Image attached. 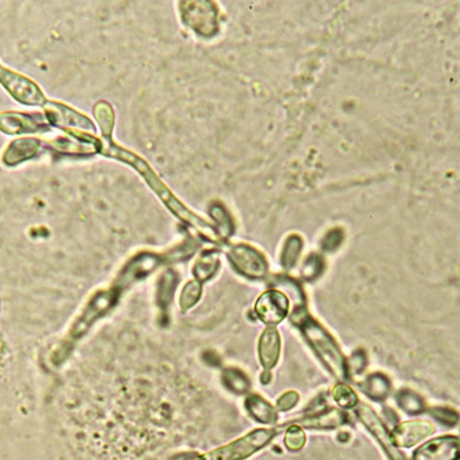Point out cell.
Segmentation results:
<instances>
[{
  "instance_id": "cell-12",
  "label": "cell",
  "mask_w": 460,
  "mask_h": 460,
  "mask_svg": "<svg viewBox=\"0 0 460 460\" xmlns=\"http://www.w3.org/2000/svg\"><path fill=\"white\" fill-rule=\"evenodd\" d=\"M279 354H280V338L277 331L273 327H270L262 334L259 342V357L262 365L266 369L273 368L277 364Z\"/></svg>"
},
{
  "instance_id": "cell-11",
  "label": "cell",
  "mask_w": 460,
  "mask_h": 460,
  "mask_svg": "<svg viewBox=\"0 0 460 460\" xmlns=\"http://www.w3.org/2000/svg\"><path fill=\"white\" fill-rule=\"evenodd\" d=\"M459 457V447L455 440H434L416 452V460H454Z\"/></svg>"
},
{
  "instance_id": "cell-14",
  "label": "cell",
  "mask_w": 460,
  "mask_h": 460,
  "mask_svg": "<svg viewBox=\"0 0 460 460\" xmlns=\"http://www.w3.org/2000/svg\"><path fill=\"white\" fill-rule=\"evenodd\" d=\"M220 263L215 254H204L194 266V276L200 282H204L215 275Z\"/></svg>"
},
{
  "instance_id": "cell-18",
  "label": "cell",
  "mask_w": 460,
  "mask_h": 460,
  "mask_svg": "<svg viewBox=\"0 0 460 460\" xmlns=\"http://www.w3.org/2000/svg\"><path fill=\"white\" fill-rule=\"evenodd\" d=\"M225 382L230 383V390L233 392H244L248 389V379L240 371H227L225 372Z\"/></svg>"
},
{
  "instance_id": "cell-13",
  "label": "cell",
  "mask_w": 460,
  "mask_h": 460,
  "mask_svg": "<svg viewBox=\"0 0 460 460\" xmlns=\"http://www.w3.org/2000/svg\"><path fill=\"white\" fill-rule=\"evenodd\" d=\"M159 262H160V259L155 254L139 255L128 265V268L123 273V279L125 280V283L139 279V277L148 275L151 270H153L159 265Z\"/></svg>"
},
{
  "instance_id": "cell-3",
  "label": "cell",
  "mask_w": 460,
  "mask_h": 460,
  "mask_svg": "<svg viewBox=\"0 0 460 460\" xmlns=\"http://www.w3.org/2000/svg\"><path fill=\"white\" fill-rule=\"evenodd\" d=\"M0 83L13 95L14 100H17L24 105L43 107L47 104L43 91L36 86V83H33L32 80L26 79L22 75L14 73L1 66H0Z\"/></svg>"
},
{
  "instance_id": "cell-16",
  "label": "cell",
  "mask_w": 460,
  "mask_h": 460,
  "mask_svg": "<svg viewBox=\"0 0 460 460\" xmlns=\"http://www.w3.org/2000/svg\"><path fill=\"white\" fill-rule=\"evenodd\" d=\"M94 114H95V117L100 123L102 134L105 135L107 139H109L111 134H112V127H114V115H112L111 107L105 102H101L95 107Z\"/></svg>"
},
{
  "instance_id": "cell-5",
  "label": "cell",
  "mask_w": 460,
  "mask_h": 460,
  "mask_svg": "<svg viewBox=\"0 0 460 460\" xmlns=\"http://www.w3.org/2000/svg\"><path fill=\"white\" fill-rule=\"evenodd\" d=\"M185 22L190 25L196 32L210 36L217 29V10L207 1L185 3Z\"/></svg>"
},
{
  "instance_id": "cell-4",
  "label": "cell",
  "mask_w": 460,
  "mask_h": 460,
  "mask_svg": "<svg viewBox=\"0 0 460 460\" xmlns=\"http://www.w3.org/2000/svg\"><path fill=\"white\" fill-rule=\"evenodd\" d=\"M230 262L244 276L261 279L268 272L265 256L250 245H236L230 250Z\"/></svg>"
},
{
  "instance_id": "cell-17",
  "label": "cell",
  "mask_w": 460,
  "mask_h": 460,
  "mask_svg": "<svg viewBox=\"0 0 460 460\" xmlns=\"http://www.w3.org/2000/svg\"><path fill=\"white\" fill-rule=\"evenodd\" d=\"M300 248H302V241L299 237L293 236L289 238V241L286 245V250H284V258H283V263L284 266H292L295 263V261L298 259L299 256V252H300Z\"/></svg>"
},
{
  "instance_id": "cell-1",
  "label": "cell",
  "mask_w": 460,
  "mask_h": 460,
  "mask_svg": "<svg viewBox=\"0 0 460 460\" xmlns=\"http://www.w3.org/2000/svg\"><path fill=\"white\" fill-rule=\"evenodd\" d=\"M104 152H108L109 156H114L116 159H120L123 162H127L130 164H132L139 173L142 174V176L148 181V183L153 187V190L162 197V200L167 204L169 208H171L174 211V214H176L181 220H183L185 222H187L189 225L197 228L204 233H207V236H210L211 238H214V230L207 225L203 220H200L199 217H196L194 214H192L189 210H186V207H183L173 194L171 192L160 182V179L155 175V173L151 170V167L144 162L141 160L139 158H137L135 155L124 151V149H120L118 146H111V148H107L104 149Z\"/></svg>"
},
{
  "instance_id": "cell-7",
  "label": "cell",
  "mask_w": 460,
  "mask_h": 460,
  "mask_svg": "<svg viewBox=\"0 0 460 460\" xmlns=\"http://www.w3.org/2000/svg\"><path fill=\"white\" fill-rule=\"evenodd\" d=\"M116 293L114 291H107V292H100L97 293L90 303L87 305V307L84 309L83 314L76 320L75 327L72 328L70 334L72 338L76 339L79 338L82 334H84L89 327L97 320L100 319V316H102L115 302Z\"/></svg>"
},
{
  "instance_id": "cell-8",
  "label": "cell",
  "mask_w": 460,
  "mask_h": 460,
  "mask_svg": "<svg viewBox=\"0 0 460 460\" xmlns=\"http://www.w3.org/2000/svg\"><path fill=\"white\" fill-rule=\"evenodd\" d=\"M45 117L39 115H25V114H1L0 115V130L6 134H22V132H39L49 131Z\"/></svg>"
},
{
  "instance_id": "cell-15",
  "label": "cell",
  "mask_w": 460,
  "mask_h": 460,
  "mask_svg": "<svg viewBox=\"0 0 460 460\" xmlns=\"http://www.w3.org/2000/svg\"><path fill=\"white\" fill-rule=\"evenodd\" d=\"M247 405L251 409V412L255 415V417L259 419L261 422H272L273 419H276V413L272 409V406L258 396L250 397Z\"/></svg>"
},
{
  "instance_id": "cell-9",
  "label": "cell",
  "mask_w": 460,
  "mask_h": 460,
  "mask_svg": "<svg viewBox=\"0 0 460 460\" xmlns=\"http://www.w3.org/2000/svg\"><path fill=\"white\" fill-rule=\"evenodd\" d=\"M46 114H47V121H52L56 125L62 127H76L80 130H89L94 131L93 123L86 118L84 116L77 114L76 111L70 109L69 107L49 102L46 104Z\"/></svg>"
},
{
  "instance_id": "cell-6",
  "label": "cell",
  "mask_w": 460,
  "mask_h": 460,
  "mask_svg": "<svg viewBox=\"0 0 460 460\" xmlns=\"http://www.w3.org/2000/svg\"><path fill=\"white\" fill-rule=\"evenodd\" d=\"M255 312L265 324L276 325L287 316V296L279 291H268L258 299Z\"/></svg>"
},
{
  "instance_id": "cell-19",
  "label": "cell",
  "mask_w": 460,
  "mask_h": 460,
  "mask_svg": "<svg viewBox=\"0 0 460 460\" xmlns=\"http://www.w3.org/2000/svg\"><path fill=\"white\" fill-rule=\"evenodd\" d=\"M199 295H200V286H199V283H189L185 287V289H183L182 296H181V306H182V309L192 307L197 302Z\"/></svg>"
},
{
  "instance_id": "cell-2",
  "label": "cell",
  "mask_w": 460,
  "mask_h": 460,
  "mask_svg": "<svg viewBox=\"0 0 460 460\" xmlns=\"http://www.w3.org/2000/svg\"><path fill=\"white\" fill-rule=\"evenodd\" d=\"M298 325L302 328L309 345L317 353L320 360L328 367V369L335 375L342 378L345 374L344 358L334 339L316 320L310 319L303 313L302 319H296Z\"/></svg>"
},
{
  "instance_id": "cell-20",
  "label": "cell",
  "mask_w": 460,
  "mask_h": 460,
  "mask_svg": "<svg viewBox=\"0 0 460 460\" xmlns=\"http://www.w3.org/2000/svg\"><path fill=\"white\" fill-rule=\"evenodd\" d=\"M319 273V256H310L309 259H306L303 269H302V275L307 279L312 275H317Z\"/></svg>"
},
{
  "instance_id": "cell-10",
  "label": "cell",
  "mask_w": 460,
  "mask_h": 460,
  "mask_svg": "<svg viewBox=\"0 0 460 460\" xmlns=\"http://www.w3.org/2000/svg\"><path fill=\"white\" fill-rule=\"evenodd\" d=\"M40 149H42V144L39 139H32V138L15 139L7 146L3 155V162L7 166H15L18 163H24L25 160L35 158Z\"/></svg>"
}]
</instances>
